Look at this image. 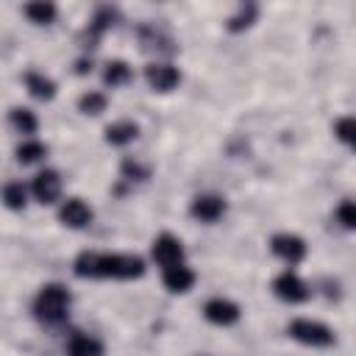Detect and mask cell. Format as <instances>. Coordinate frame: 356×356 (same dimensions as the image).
Here are the masks:
<instances>
[{"mask_svg": "<svg viewBox=\"0 0 356 356\" xmlns=\"http://www.w3.org/2000/svg\"><path fill=\"white\" fill-rule=\"evenodd\" d=\"M75 273L81 278H139L145 261L134 253H95L83 250L75 259Z\"/></svg>", "mask_w": 356, "mask_h": 356, "instance_id": "obj_1", "label": "cell"}, {"mask_svg": "<svg viewBox=\"0 0 356 356\" xmlns=\"http://www.w3.org/2000/svg\"><path fill=\"white\" fill-rule=\"evenodd\" d=\"M70 292L67 286L61 284H44L33 300V312L39 320L44 323H61L67 317V309H70Z\"/></svg>", "mask_w": 356, "mask_h": 356, "instance_id": "obj_2", "label": "cell"}, {"mask_svg": "<svg viewBox=\"0 0 356 356\" xmlns=\"http://www.w3.org/2000/svg\"><path fill=\"white\" fill-rule=\"evenodd\" d=\"M289 337L303 342V345H312V348H325L334 342V331L317 320H306V317H298L289 323Z\"/></svg>", "mask_w": 356, "mask_h": 356, "instance_id": "obj_3", "label": "cell"}, {"mask_svg": "<svg viewBox=\"0 0 356 356\" xmlns=\"http://www.w3.org/2000/svg\"><path fill=\"white\" fill-rule=\"evenodd\" d=\"M31 192H33V197H36L39 203H44V206L56 203L58 195H61V175H58L56 170H42V172L33 178Z\"/></svg>", "mask_w": 356, "mask_h": 356, "instance_id": "obj_4", "label": "cell"}, {"mask_svg": "<svg viewBox=\"0 0 356 356\" xmlns=\"http://www.w3.org/2000/svg\"><path fill=\"white\" fill-rule=\"evenodd\" d=\"M270 248H273V253L278 259H284L289 264H298L306 256V242L300 236H295V234H275L270 239Z\"/></svg>", "mask_w": 356, "mask_h": 356, "instance_id": "obj_5", "label": "cell"}, {"mask_svg": "<svg viewBox=\"0 0 356 356\" xmlns=\"http://www.w3.org/2000/svg\"><path fill=\"white\" fill-rule=\"evenodd\" d=\"M153 259H156L161 267L181 264V261H184V245H181V239L172 236V234L156 236V242H153Z\"/></svg>", "mask_w": 356, "mask_h": 356, "instance_id": "obj_6", "label": "cell"}, {"mask_svg": "<svg viewBox=\"0 0 356 356\" xmlns=\"http://www.w3.org/2000/svg\"><path fill=\"white\" fill-rule=\"evenodd\" d=\"M273 292L281 298V300H289V303H300L309 298V286L300 281V275L295 273H281L275 281H273Z\"/></svg>", "mask_w": 356, "mask_h": 356, "instance_id": "obj_7", "label": "cell"}, {"mask_svg": "<svg viewBox=\"0 0 356 356\" xmlns=\"http://www.w3.org/2000/svg\"><path fill=\"white\" fill-rule=\"evenodd\" d=\"M145 81L156 92H170L181 83V72L172 64H147L145 67Z\"/></svg>", "mask_w": 356, "mask_h": 356, "instance_id": "obj_8", "label": "cell"}, {"mask_svg": "<svg viewBox=\"0 0 356 356\" xmlns=\"http://www.w3.org/2000/svg\"><path fill=\"white\" fill-rule=\"evenodd\" d=\"M203 314L214 325H234L239 320V306L234 300H228V298H211L203 306Z\"/></svg>", "mask_w": 356, "mask_h": 356, "instance_id": "obj_9", "label": "cell"}, {"mask_svg": "<svg viewBox=\"0 0 356 356\" xmlns=\"http://www.w3.org/2000/svg\"><path fill=\"white\" fill-rule=\"evenodd\" d=\"M189 211H192V217L200 220V222H214V220H220V217L225 214V200L217 197V195H200V197L192 200Z\"/></svg>", "mask_w": 356, "mask_h": 356, "instance_id": "obj_10", "label": "cell"}, {"mask_svg": "<svg viewBox=\"0 0 356 356\" xmlns=\"http://www.w3.org/2000/svg\"><path fill=\"white\" fill-rule=\"evenodd\" d=\"M92 209L81 200V197H70V200H64V206L58 209V220L64 222V225H70V228H83V225H89L92 222Z\"/></svg>", "mask_w": 356, "mask_h": 356, "instance_id": "obj_11", "label": "cell"}, {"mask_svg": "<svg viewBox=\"0 0 356 356\" xmlns=\"http://www.w3.org/2000/svg\"><path fill=\"white\" fill-rule=\"evenodd\" d=\"M164 286L170 289V292H186V289H192V284H195V273L181 261V264H172V267H164Z\"/></svg>", "mask_w": 356, "mask_h": 356, "instance_id": "obj_12", "label": "cell"}, {"mask_svg": "<svg viewBox=\"0 0 356 356\" xmlns=\"http://www.w3.org/2000/svg\"><path fill=\"white\" fill-rule=\"evenodd\" d=\"M67 356H103V342L89 334H75L67 342Z\"/></svg>", "mask_w": 356, "mask_h": 356, "instance_id": "obj_13", "label": "cell"}, {"mask_svg": "<svg viewBox=\"0 0 356 356\" xmlns=\"http://www.w3.org/2000/svg\"><path fill=\"white\" fill-rule=\"evenodd\" d=\"M139 136V125L131 122V120H120V122H111L106 128V142L108 145H128Z\"/></svg>", "mask_w": 356, "mask_h": 356, "instance_id": "obj_14", "label": "cell"}, {"mask_svg": "<svg viewBox=\"0 0 356 356\" xmlns=\"http://www.w3.org/2000/svg\"><path fill=\"white\" fill-rule=\"evenodd\" d=\"M25 86H28V92H31L36 100H53V95H56V83H53L47 75L36 72V70H31V72L25 75Z\"/></svg>", "mask_w": 356, "mask_h": 356, "instance_id": "obj_15", "label": "cell"}, {"mask_svg": "<svg viewBox=\"0 0 356 356\" xmlns=\"http://www.w3.org/2000/svg\"><path fill=\"white\" fill-rule=\"evenodd\" d=\"M8 122H11V128L17 134H25V136L36 134V128H39V120H36V114L31 108H11L8 111Z\"/></svg>", "mask_w": 356, "mask_h": 356, "instance_id": "obj_16", "label": "cell"}, {"mask_svg": "<svg viewBox=\"0 0 356 356\" xmlns=\"http://www.w3.org/2000/svg\"><path fill=\"white\" fill-rule=\"evenodd\" d=\"M44 156H47V147L39 139H25L17 145V161H22V164H33Z\"/></svg>", "mask_w": 356, "mask_h": 356, "instance_id": "obj_17", "label": "cell"}, {"mask_svg": "<svg viewBox=\"0 0 356 356\" xmlns=\"http://www.w3.org/2000/svg\"><path fill=\"white\" fill-rule=\"evenodd\" d=\"M25 14H28L31 22L47 25V22L56 19V6H53V3H44V0H36V3H28V6H25Z\"/></svg>", "mask_w": 356, "mask_h": 356, "instance_id": "obj_18", "label": "cell"}, {"mask_svg": "<svg viewBox=\"0 0 356 356\" xmlns=\"http://www.w3.org/2000/svg\"><path fill=\"white\" fill-rule=\"evenodd\" d=\"M103 81L108 83V86H122V83H128L131 81V67L125 64V61H108L106 64V70H103Z\"/></svg>", "mask_w": 356, "mask_h": 356, "instance_id": "obj_19", "label": "cell"}, {"mask_svg": "<svg viewBox=\"0 0 356 356\" xmlns=\"http://www.w3.org/2000/svg\"><path fill=\"white\" fill-rule=\"evenodd\" d=\"M3 203H6L8 209H25V203H28V189H25L19 181L6 184V186H3Z\"/></svg>", "mask_w": 356, "mask_h": 356, "instance_id": "obj_20", "label": "cell"}, {"mask_svg": "<svg viewBox=\"0 0 356 356\" xmlns=\"http://www.w3.org/2000/svg\"><path fill=\"white\" fill-rule=\"evenodd\" d=\"M78 108H81L83 114L97 117V114H103V111H106V95H100V92H86V95H81Z\"/></svg>", "mask_w": 356, "mask_h": 356, "instance_id": "obj_21", "label": "cell"}, {"mask_svg": "<svg viewBox=\"0 0 356 356\" xmlns=\"http://www.w3.org/2000/svg\"><path fill=\"white\" fill-rule=\"evenodd\" d=\"M256 11H259V8H256L253 3L239 6V11H236V14L228 19V28H231V31H242V28H248V25L256 19Z\"/></svg>", "mask_w": 356, "mask_h": 356, "instance_id": "obj_22", "label": "cell"}, {"mask_svg": "<svg viewBox=\"0 0 356 356\" xmlns=\"http://www.w3.org/2000/svg\"><path fill=\"white\" fill-rule=\"evenodd\" d=\"M334 134H337L345 145H350V142H353V134H356V122H353V117H342V120H337Z\"/></svg>", "mask_w": 356, "mask_h": 356, "instance_id": "obj_23", "label": "cell"}, {"mask_svg": "<svg viewBox=\"0 0 356 356\" xmlns=\"http://www.w3.org/2000/svg\"><path fill=\"white\" fill-rule=\"evenodd\" d=\"M337 220H339L345 228H353V225H356V209H353L350 200H342V203H339V209H337Z\"/></svg>", "mask_w": 356, "mask_h": 356, "instance_id": "obj_24", "label": "cell"}]
</instances>
